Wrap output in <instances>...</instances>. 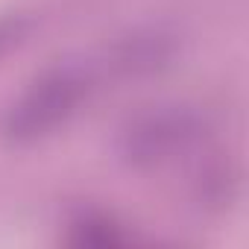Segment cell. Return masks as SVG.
<instances>
[{
	"label": "cell",
	"mask_w": 249,
	"mask_h": 249,
	"mask_svg": "<svg viewBox=\"0 0 249 249\" xmlns=\"http://www.w3.org/2000/svg\"><path fill=\"white\" fill-rule=\"evenodd\" d=\"M82 97V79L73 71H56L36 82L6 117V132L15 141L44 135L59 120H65Z\"/></svg>",
	"instance_id": "1"
}]
</instances>
